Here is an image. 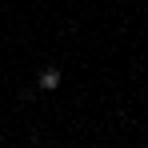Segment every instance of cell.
<instances>
[{
    "label": "cell",
    "instance_id": "6da1fadb",
    "mask_svg": "<svg viewBox=\"0 0 148 148\" xmlns=\"http://www.w3.org/2000/svg\"><path fill=\"white\" fill-rule=\"evenodd\" d=\"M36 88L56 92V88H60V68H44V72H40V80H36Z\"/></svg>",
    "mask_w": 148,
    "mask_h": 148
}]
</instances>
